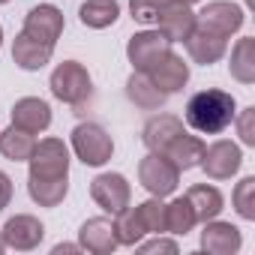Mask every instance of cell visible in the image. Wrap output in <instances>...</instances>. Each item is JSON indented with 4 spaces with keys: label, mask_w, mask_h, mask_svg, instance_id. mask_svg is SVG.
I'll return each instance as SVG.
<instances>
[{
    "label": "cell",
    "mask_w": 255,
    "mask_h": 255,
    "mask_svg": "<svg viewBox=\"0 0 255 255\" xmlns=\"http://www.w3.org/2000/svg\"><path fill=\"white\" fill-rule=\"evenodd\" d=\"M234 117H237V102L228 90H219V87H207V90L192 93L186 102V111H183L186 126L195 129L198 135L225 132L234 123Z\"/></svg>",
    "instance_id": "cell-1"
},
{
    "label": "cell",
    "mask_w": 255,
    "mask_h": 255,
    "mask_svg": "<svg viewBox=\"0 0 255 255\" xmlns=\"http://www.w3.org/2000/svg\"><path fill=\"white\" fill-rule=\"evenodd\" d=\"M54 99L72 105V108H81L90 96H93V81H90V72L84 69V63L78 60H63L57 63V69L51 72V81H48Z\"/></svg>",
    "instance_id": "cell-2"
},
{
    "label": "cell",
    "mask_w": 255,
    "mask_h": 255,
    "mask_svg": "<svg viewBox=\"0 0 255 255\" xmlns=\"http://www.w3.org/2000/svg\"><path fill=\"white\" fill-rule=\"evenodd\" d=\"M72 150H75V156L84 165L99 168V165H105L114 156V141H111V135L102 129L99 123L87 120V123H78L72 129Z\"/></svg>",
    "instance_id": "cell-3"
},
{
    "label": "cell",
    "mask_w": 255,
    "mask_h": 255,
    "mask_svg": "<svg viewBox=\"0 0 255 255\" xmlns=\"http://www.w3.org/2000/svg\"><path fill=\"white\" fill-rule=\"evenodd\" d=\"M138 180H141V186H144L150 195L165 198V195H171V192L177 189L180 171L174 168V162H171L168 156L150 150V153L138 162Z\"/></svg>",
    "instance_id": "cell-4"
},
{
    "label": "cell",
    "mask_w": 255,
    "mask_h": 255,
    "mask_svg": "<svg viewBox=\"0 0 255 255\" xmlns=\"http://www.w3.org/2000/svg\"><path fill=\"white\" fill-rule=\"evenodd\" d=\"M168 51H171V42L156 27L153 30H138L135 36H129V42H126V57H129L135 72H150Z\"/></svg>",
    "instance_id": "cell-5"
},
{
    "label": "cell",
    "mask_w": 255,
    "mask_h": 255,
    "mask_svg": "<svg viewBox=\"0 0 255 255\" xmlns=\"http://www.w3.org/2000/svg\"><path fill=\"white\" fill-rule=\"evenodd\" d=\"M27 165L30 177H69V147L63 138H42L36 141Z\"/></svg>",
    "instance_id": "cell-6"
},
{
    "label": "cell",
    "mask_w": 255,
    "mask_h": 255,
    "mask_svg": "<svg viewBox=\"0 0 255 255\" xmlns=\"http://www.w3.org/2000/svg\"><path fill=\"white\" fill-rule=\"evenodd\" d=\"M90 198L105 210V213H120L123 207H129V198H132V186L123 174H96L90 180Z\"/></svg>",
    "instance_id": "cell-7"
},
{
    "label": "cell",
    "mask_w": 255,
    "mask_h": 255,
    "mask_svg": "<svg viewBox=\"0 0 255 255\" xmlns=\"http://www.w3.org/2000/svg\"><path fill=\"white\" fill-rule=\"evenodd\" d=\"M243 165V153L234 141L228 138H219L213 141L210 147H204V156H201V168L210 180H231Z\"/></svg>",
    "instance_id": "cell-8"
},
{
    "label": "cell",
    "mask_w": 255,
    "mask_h": 255,
    "mask_svg": "<svg viewBox=\"0 0 255 255\" xmlns=\"http://www.w3.org/2000/svg\"><path fill=\"white\" fill-rule=\"evenodd\" d=\"M246 15L237 3H228V0H213V3H207L201 12H195V27H204L210 33H219V36H231L243 27Z\"/></svg>",
    "instance_id": "cell-9"
},
{
    "label": "cell",
    "mask_w": 255,
    "mask_h": 255,
    "mask_svg": "<svg viewBox=\"0 0 255 255\" xmlns=\"http://www.w3.org/2000/svg\"><path fill=\"white\" fill-rule=\"evenodd\" d=\"M0 237H3L6 249H18V252H30L42 243L45 237V225L30 216V213H15L6 219V225L0 228Z\"/></svg>",
    "instance_id": "cell-10"
},
{
    "label": "cell",
    "mask_w": 255,
    "mask_h": 255,
    "mask_svg": "<svg viewBox=\"0 0 255 255\" xmlns=\"http://www.w3.org/2000/svg\"><path fill=\"white\" fill-rule=\"evenodd\" d=\"M24 36L36 39V42H45V45H57L60 33H63V12L51 3H39L27 12L24 18Z\"/></svg>",
    "instance_id": "cell-11"
},
{
    "label": "cell",
    "mask_w": 255,
    "mask_h": 255,
    "mask_svg": "<svg viewBox=\"0 0 255 255\" xmlns=\"http://www.w3.org/2000/svg\"><path fill=\"white\" fill-rule=\"evenodd\" d=\"M156 30L165 33L168 42H183L195 30V12H192V6L180 3V0H171V3L162 6L159 15H156Z\"/></svg>",
    "instance_id": "cell-12"
},
{
    "label": "cell",
    "mask_w": 255,
    "mask_h": 255,
    "mask_svg": "<svg viewBox=\"0 0 255 255\" xmlns=\"http://www.w3.org/2000/svg\"><path fill=\"white\" fill-rule=\"evenodd\" d=\"M78 243L81 249L93 252V255H111L120 243H117V234H114V222L108 216H93L87 219L81 228H78Z\"/></svg>",
    "instance_id": "cell-13"
},
{
    "label": "cell",
    "mask_w": 255,
    "mask_h": 255,
    "mask_svg": "<svg viewBox=\"0 0 255 255\" xmlns=\"http://www.w3.org/2000/svg\"><path fill=\"white\" fill-rule=\"evenodd\" d=\"M12 126H18V129L24 132H45L51 126V105L39 96H24L12 105Z\"/></svg>",
    "instance_id": "cell-14"
},
{
    "label": "cell",
    "mask_w": 255,
    "mask_h": 255,
    "mask_svg": "<svg viewBox=\"0 0 255 255\" xmlns=\"http://www.w3.org/2000/svg\"><path fill=\"white\" fill-rule=\"evenodd\" d=\"M183 45H186V54H189L195 63L213 66V63H219V60L225 57L228 39L219 36V33H210V30H204V27H195V30L183 39Z\"/></svg>",
    "instance_id": "cell-15"
},
{
    "label": "cell",
    "mask_w": 255,
    "mask_h": 255,
    "mask_svg": "<svg viewBox=\"0 0 255 255\" xmlns=\"http://www.w3.org/2000/svg\"><path fill=\"white\" fill-rule=\"evenodd\" d=\"M147 75H150V81H153L165 96H171V93H180V90L186 87V81H189V63H186L180 54L168 51Z\"/></svg>",
    "instance_id": "cell-16"
},
{
    "label": "cell",
    "mask_w": 255,
    "mask_h": 255,
    "mask_svg": "<svg viewBox=\"0 0 255 255\" xmlns=\"http://www.w3.org/2000/svg\"><path fill=\"white\" fill-rule=\"evenodd\" d=\"M240 246H243V237H240L237 225L219 222V219L204 222V231H201V249L204 252H210V255H234V252H240Z\"/></svg>",
    "instance_id": "cell-17"
},
{
    "label": "cell",
    "mask_w": 255,
    "mask_h": 255,
    "mask_svg": "<svg viewBox=\"0 0 255 255\" xmlns=\"http://www.w3.org/2000/svg\"><path fill=\"white\" fill-rule=\"evenodd\" d=\"M180 132H186L183 129V120L180 117H174V114H156V117H150L147 123H144V129H141V141H144V147L147 150H153V153H162Z\"/></svg>",
    "instance_id": "cell-18"
},
{
    "label": "cell",
    "mask_w": 255,
    "mask_h": 255,
    "mask_svg": "<svg viewBox=\"0 0 255 255\" xmlns=\"http://www.w3.org/2000/svg\"><path fill=\"white\" fill-rule=\"evenodd\" d=\"M51 54H54V45L36 42V39H30V36H24V33H18L15 42H12V60H15L24 72H39V69L51 60Z\"/></svg>",
    "instance_id": "cell-19"
},
{
    "label": "cell",
    "mask_w": 255,
    "mask_h": 255,
    "mask_svg": "<svg viewBox=\"0 0 255 255\" xmlns=\"http://www.w3.org/2000/svg\"><path fill=\"white\" fill-rule=\"evenodd\" d=\"M204 141L198 138V135H189V132H180L165 150H162V156H168L171 162H174V168L177 171H189V168H195V165H201V156H204Z\"/></svg>",
    "instance_id": "cell-20"
},
{
    "label": "cell",
    "mask_w": 255,
    "mask_h": 255,
    "mask_svg": "<svg viewBox=\"0 0 255 255\" xmlns=\"http://www.w3.org/2000/svg\"><path fill=\"white\" fill-rule=\"evenodd\" d=\"M126 96H129L132 105H138V108H144V111H159V108L165 105V99H168V96L150 81L147 72H132V75H129V81H126Z\"/></svg>",
    "instance_id": "cell-21"
},
{
    "label": "cell",
    "mask_w": 255,
    "mask_h": 255,
    "mask_svg": "<svg viewBox=\"0 0 255 255\" xmlns=\"http://www.w3.org/2000/svg\"><path fill=\"white\" fill-rule=\"evenodd\" d=\"M186 198H189V204H192V210H195V219H198L201 225L210 222V219H216V216L222 213V207H225L222 192H219L216 186H210V183H195V186L186 192Z\"/></svg>",
    "instance_id": "cell-22"
},
{
    "label": "cell",
    "mask_w": 255,
    "mask_h": 255,
    "mask_svg": "<svg viewBox=\"0 0 255 255\" xmlns=\"http://www.w3.org/2000/svg\"><path fill=\"white\" fill-rule=\"evenodd\" d=\"M78 18L90 30H105L120 18V3L117 0H84L78 6Z\"/></svg>",
    "instance_id": "cell-23"
},
{
    "label": "cell",
    "mask_w": 255,
    "mask_h": 255,
    "mask_svg": "<svg viewBox=\"0 0 255 255\" xmlns=\"http://www.w3.org/2000/svg\"><path fill=\"white\" fill-rule=\"evenodd\" d=\"M27 192L39 207H57L69 192V177H27Z\"/></svg>",
    "instance_id": "cell-24"
},
{
    "label": "cell",
    "mask_w": 255,
    "mask_h": 255,
    "mask_svg": "<svg viewBox=\"0 0 255 255\" xmlns=\"http://www.w3.org/2000/svg\"><path fill=\"white\" fill-rule=\"evenodd\" d=\"M231 78L240 84H255V36H243L237 39V45L231 48Z\"/></svg>",
    "instance_id": "cell-25"
},
{
    "label": "cell",
    "mask_w": 255,
    "mask_h": 255,
    "mask_svg": "<svg viewBox=\"0 0 255 255\" xmlns=\"http://www.w3.org/2000/svg\"><path fill=\"white\" fill-rule=\"evenodd\" d=\"M33 147H36L33 132H24L18 126H9V129L0 132V153H3L9 162H27Z\"/></svg>",
    "instance_id": "cell-26"
},
{
    "label": "cell",
    "mask_w": 255,
    "mask_h": 255,
    "mask_svg": "<svg viewBox=\"0 0 255 255\" xmlns=\"http://www.w3.org/2000/svg\"><path fill=\"white\" fill-rule=\"evenodd\" d=\"M195 225H198V219H195V210H192L186 195H180L171 204H165V234L186 237Z\"/></svg>",
    "instance_id": "cell-27"
},
{
    "label": "cell",
    "mask_w": 255,
    "mask_h": 255,
    "mask_svg": "<svg viewBox=\"0 0 255 255\" xmlns=\"http://www.w3.org/2000/svg\"><path fill=\"white\" fill-rule=\"evenodd\" d=\"M111 222H114V234H117L120 246H135V243H141L147 237L144 228H141V219H138L135 207H123L120 213H114Z\"/></svg>",
    "instance_id": "cell-28"
},
{
    "label": "cell",
    "mask_w": 255,
    "mask_h": 255,
    "mask_svg": "<svg viewBox=\"0 0 255 255\" xmlns=\"http://www.w3.org/2000/svg\"><path fill=\"white\" fill-rule=\"evenodd\" d=\"M135 213H138V219H141V228H144V234H165V204H162V198H147V201H141L138 207H135Z\"/></svg>",
    "instance_id": "cell-29"
},
{
    "label": "cell",
    "mask_w": 255,
    "mask_h": 255,
    "mask_svg": "<svg viewBox=\"0 0 255 255\" xmlns=\"http://www.w3.org/2000/svg\"><path fill=\"white\" fill-rule=\"evenodd\" d=\"M231 201H234L237 216L246 219V222H252V219H255V177H243V180L237 183Z\"/></svg>",
    "instance_id": "cell-30"
},
{
    "label": "cell",
    "mask_w": 255,
    "mask_h": 255,
    "mask_svg": "<svg viewBox=\"0 0 255 255\" xmlns=\"http://www.w3.org/2000/svg\"><path fill=\"white\" fill-rule=\"evenodd\" d=\"M171 0H129V12L138 24H156V15Z\"/></svg>",
    "instance_id": "cell-31"
},
{
    "label": "cell",
    "mask_w": 255,
    "mask_h": 255,
    "mask_svg": "<svg viewBox=\"0 0 255 255\" xmlns=\"http://www.w3.org/2000/svg\"><path fill=\"white\" fill-rule=\"evenodd\" d=\"M237 120V132H240V141L246 144V147H252L255 144V108L249 105V108H243L240 111V117H234Z\"/></svg>",
    "instance_id": "cell-32"
},
{
    "label": "cell",
    "mask_w": 255,
    "mask_h": 255,
    "mask_svg": "<svg viewBox=\"0 0 255 255\" xmlns=\"http://www.w3.org/2000/svg\"><path fill=\"white\" fill-rule=\"evenodd\" d=\"M135 246H138L141 252H171V255L177 252V243H174V240H165V237H159V234H156V240H147V243H135Z\"/></svg>",
    "instance_id": "cell-33"
},
{
    "label": "cell",
    "mask_w": 255,
    "mask_h": 255,
    "mask_svg": "<svg viewBox=\"0 0 255 255\" xmlns=\"http://www.w3.org/2000/svg\"><path fill=\"white\" fill-rule=\"evenodd\" d=\"M9 201H12V177L6 171H0V210L9 207Z\"/></svg>",
    "instance_id": "cell-34"
},
{
    "label": "cell",
    "mask_w": 255,
    "mask_h": 255,
    "mask_svg": "<svg viewBox=\"0 0 255 255\" xmlns=\"http://www.w3.org/2000/svg\"><path fill=\"white\" fill-rule=\"evenodd\" d=\"M60 252H81V243H57L54 255H60Z\"/></svg>",
    "instance_id": "cell-35"
},
{
    "label": "cell",
    "mask_w": 255,
    "mask_h": 255,
    "mask_svg": "<svg viewBox=\"0 0 255 255\" xmlns=\"http://www.w3.org/2000/svg\"><path fill=\"white\" fill-rule=\"evenodd\" d=\"M180 3H186V6H192V3H198V0H180Z\"/></svg>",
    "instance_id": "cell-36"
},
{
    "label": "cell",
    "mask_w": 255,
    "mask_h": 255,
    "mask_svg": "<svg viewBox=\"0 0 255 255\" xmlns=\"http://www.w3.org/2000/svg\"><path fill=\"white\" fill-rule=\"evenodd\" d=\"M3 249H6V243H3V237H0V252H3Z\"/></svg>",
    "instance_id": "cell-37"
},
{
    "label": "cell",
    "mask_w": 255,
    "mask_h": 255,
    "mask_svg": "<svg viewBox=\"0 0 255 255\" xmlns=\"http://www.w3.org/2000/svg\"><path fill=\"white\" fill-rule=\"evenodd\" d=\"M0 45H3V27H0Z\"/></svg>",
    "instance_id": "cell-38"
},
{
    "label": "cell",
    "mask_w": 255,
    "mask_h": 255,
    "mask_svg": "<svg viewBox=\"0 0 255 255\" xmlns=\"http://www.w3.org/2000/svg\"><path fill=\"white\" fill-rule=\"evenodd\" d=\"M0 3H9V0H0Z\"/></svg>",
    "instance_id": "cell-39"
}]
</instances>
